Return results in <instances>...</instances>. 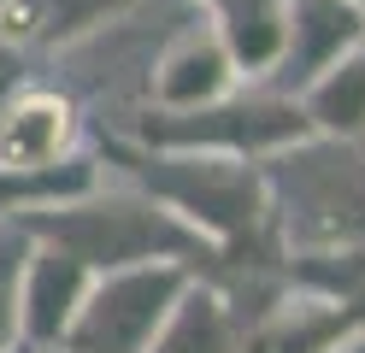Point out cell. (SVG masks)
<instances>
[{
  "mask_svg": "<svg viewBox=\"0 0 365 353\" xmlns=\"http://www.w3.org/2000/svg\"><path fill=\"white\" fill-rule=\"evenodd\" d=\"M124 171L148 188L159 206L189 218L218 247V265H277V218H271L265 171L230 153H195V148H106Z\"/></svg>",
  "mask_w": 365,
  "mask_h": 353,
  "instance_id": "1",
  "label": "cell"
},
{
  "mask_svg": "<svg viewBox=\"0 0 365 353\" xmlns=\"http://www.w3.org/2000/svg\"><path fill=\"white\" fill-rule=\"evenodd\" d=\"M36 242H53L71 259H83L88 271H124L148 265V259H182V265H218V247L200 235L189 218H177L171 206H159L153 195H112V200H59L18 212Z\"/></svg>",
  "mask_w": 365,
  "mask_h": 353,
  "instance_id": "2",
  "label": "cell"
},
{
  "mask_svg": "<svg viewBox=\"0 0 365 353\" xmlns=\"http://www.w3.org/2000/svg\"><path fill=\"white\" fill-rule=\"evenodd\" d=\"M265 188L289 247L301 242L307 253H318L365 242V148H354V135L265 165Z\"/></svg>",
  "mask_w": 365,
  "mask_h": 353,
  "instance_id": "3",
  "label": "cell"
},
{
  "mask_svg": "<svg viewBox=\"0 0 365 353\" xmlns=\"http://www.w3.org/2000/svg\"><path fill=\"white\" fill-rule=\"evenodd\" d=\"M135 135L148 148H195V153H230V159H259V153H277L289 141H312V118L301 112L294 94H218L207 106H159L148 112Z\"/></svg>",
  "mask_w": 365,
  "mask_h": 353,
  "instance_id": "4",
  "label": "cell"
},
{
  "mask_svg": "<svg viewBox=\"0 0 365 353\" xmlns=\"http://www.w3.org/2000/svg\"><path fill=\"white\" fill-rule=\"evenodd\" d=\"M182 282H189L182 259H148V265L106 271L88 282L59 342L71 353H142L159 318L171 312V300L182 295Z\"/></svg>",
  "mask_w": 365,
  "mask_h": 353,
  "instance_id": "5",
  "label": "cell"
},
{
  "mask_svg": "<svg viewBox=\"0 0 365 353\" xmlns=\"http://www.w3.org/2000/svg\"><path fill=\"white\" fill-rule=\"evenodd\" d=\"M365 41V6L359 0H289L283 12V53L271 65V88L301 94L324 65H336L348 47Z\"/></svg>",
  "mask_w": 365,
  "mask_h": 353,
  "instance_id": "6",
  "label": "cell"
},
{
  "mask_svg": "<svg viewBox=\"0 0 365 353\" xmlns=\"http://www.w3.org/2000/svg\"><path fill=\"white\" fill-rule=\"evenodd\" d=\"M71 135H77L71 94L41 83H12L0 94V171H36V165L71 159Z\"/></svg>",
  "mask_w": 365,
  "mask_h": 353,
  "instance_id": "7",
  "label": "cell"
},
{
  "mask_svg": "<svg viewBox=\"0 0 365 353\" xmlns=\"http://www.w3.org/2000/svg\"><path fill=\"white\" fill-rule=\"evenodd\" d=\"M88 282H95V271H88L83 259H71L65 247H53V242L30 247L24 289H18V329H24L30 342H59L71 312H77V300L88 295Z\"/></svg>",
  "mask_w": 365,
  "mask_h": 353,
  "instance_id": "8",
  "label": "cell"
},
{
  "mask_svg": "<svg viewBox=\"0 0 365 353\" xmlns=\"http://www.w3.org/2000/svg\"><path fill=\"white\" fill-rule=\"evenodd\" d=\"M236 83V59L224 47L218 30H189L171 41V53L159 59V77H153V101L159 106H207L218 94H230Z\"/></svg>",
  "mask_w": 365,
  "mask_h": 353,
  "instance_id": "9",
  "label": "cell"
},
{
  "mask_svg": "<svg viewBox=\"0 0 365 353\" xmlns=\"http://www.w3.org/2000/svg\"><path fill=\"white\" fill-rule=\"evenodd\" d=\"M142 353H236V312L218 289H195L182 282L171 312L159 318L153 342Z\"/></svg>",
  "mask_w": 365,
  "mask_h": 353,
  "instance_id": "10",
  "label": "cell"
},
{
  "mask_svg": "<svg viewBox=\"0 0 365 353\" xmlns=\"http://www.w3.org/2000/svg\"><path fill=\"white\" fill-rule=\"evenodd\" d=\"M118 6H130V0H0V41H12L18 53L53 47L106 24Z\"/></svg>",
  "mask_w": 365,
  "mask_h": 353,
  "instance_id": "11",
  "label": "cell"
},
{
  "mask_svg": "<svg viewBox=\"0 0 365 353\" xmlns=\"http://www.w3.org/2000/svg\"><path fill=\"white\" fill-rule=\"evenodd\" d=\"M301 112L312 118V130L365 135V41L348 47L336 65H324V71L301 88Z\"/></svg>",
  "mask_w": 365,
  "mask_h": 353,
  "instance_id": "12",
  "label": "cell"
},
{
  "mask_svg": "<svg viewBox=\"0 0 365 353\" xmlns=\"http://www.w3.org/2000/svg\"><path fill=\"white\" fill-rule=\"evenodd\" d=\"M218 6V36L230 47L236 71L247 77H271V65L283 53V12L289 0H212Z\"/></svg>",
  "mask_w": 365,
  "mask_h": 353,
  "instance_id": "13",
  "label": "cell"
},
{
  "mask_svg": "<svg viewBox=\"0 0 365 353\" xmlns=\"http://www.w3.org/2000/svg\"><path fill=\"white\" fill-rule=\"evenodd\" d=\"M24 259H30V230L0 212V353L18 342V289H24Z\"/></svg>",
  "mask_w": 365,
  "mask_h": 353,
  "instance_id": "14",
  "label": "cell"
},
{
  "mask_svg": "<svg viewBox=\"0 0 365 353\" xmlns=\"http://www.w3.org/2000/svg\"><path fill=\"white\" fill-rule=\"evenodd\" d=\"M12 83H24V53H18L12 41H0V94H6Z\"/></svg>",
  "mask_w": 365,
  "mask_h": 353,
  "instance_id": "15",
  "label": "cell"
},
{
  "mask_svg": "<svg viewBox=\"0 0 365 353\" xmlns=\"http://www.w3.org/2000/svg\"><path fill=\"white\" fill-rule=\"evenodd\" d=\"M12 353H30V347H12Z\"/></svg>",
  "mask_w": 365,
  "mask_h": 353,
  "instance_id": "16",
  "label": "cell"
},
{
  "mask_svg": "<svg viewBox=\"0 0 365 353\" xmlns=\"http://www.w3.org/2000/svg\"><path fill=\"white\" fill-rule=\"evenodd\" d=\"M359 6H365V0H359Z\"/></svg>",
  "mask_w": 365,
  "mask_h": 353,
  "instance_id": "17",
  "label": "cell"
}]
</instances>
